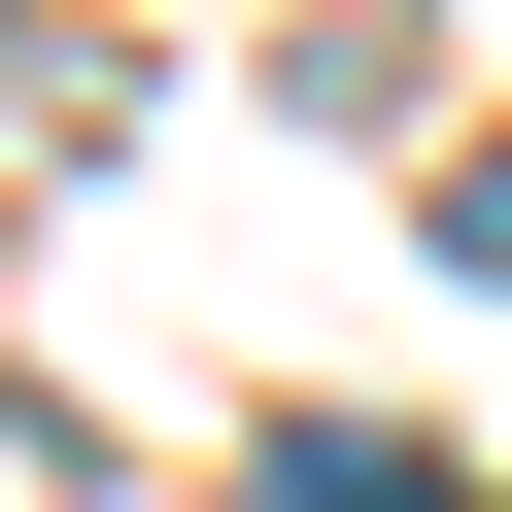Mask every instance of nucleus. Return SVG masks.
<instances>
[{
	"label": "nucleus",
	"instance_id": "f257e3e1",
	"mask_svg": "<svg viewBox=\"0 0 512 512\" xmlns=\"http://www.w3.org/2000/svg\"><path fill=\"white\" fill-rule=\"evenodd\" d=\"M444 274H478V308H512V171H444Z\"/></svg>",
	"mask_w": 512,
	"mask_h": 512
}]
</instances>
